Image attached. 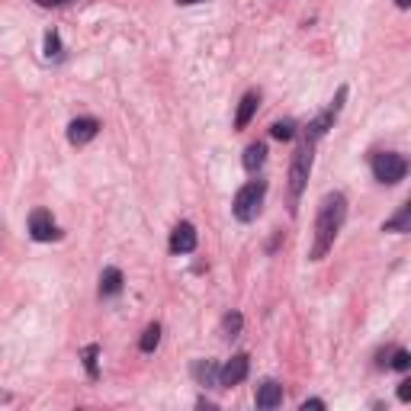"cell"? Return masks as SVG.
<instances>
[{
    "instance_id": "1",
    "label": "cell",
    "mask_w": 411,
    "mask_h": 411,
    "mask_svg": "<svg viewBox=\"0 0 411 411\" xmlns=\"http://www.w3.org/2000/svg\"><path fill=\"white\" fill-rule=\"evenodd\" d=\"M347 219V196L344 193H328L318 206V216H315V241L309 251V260H322L328 251L334 247V238L344 228Z\"/></svg>"
},
{
    "instance_id": "2",
    "label": "cell",
    "mask_w": 411,
    "mask_h": 411,
    "mask_svg": "<svg viewBox=\"0 0 411 411\" xmlns=\"http://www.w3.org/2000/svg\"><path fill=\"white\" fill-rule=\"evenodd\" d=\"M315 138L305 135L302 142H299V148H296L293 155V164H289V212H296V206H299V196H302L305 190V180H309V174H312V164H315Z\"/></svg>"
},
{
    "instance_id": "3",
    "label": "cell",
    "mask_w": 411,
    "mask_h": 411,
    "mask_svg": "<svg viewBox=\"0 0 411 411\" xmlns=\"http://www.w3.org/2000/svg\"><path fill=\"white\" fill-rule=\"evenodd\" d=\"M267 196V180H251L235 193V203H232V212H235L238 222H254L260 216V206H264Z\"/></svg>"
},
{
    "instance_id": "4",
    "label": "cell",
    "mask_w": 411,
    "mask_h": 411,
    "mask_svg": "<svg viewBox=\"0 0 411 411\" xmlns=\"http://www.w3.org/2000/svg\"><path fill=\"white\" fill-rule=\"evenodd\" d=\"M405 174H408V161L401 155H395V151H379V155L373 157V177L379 180V184H399V180H405Z\"/></svg>"
},
{
    "instance_id": "5",
    "label": "cell",
    "mask_w": 411,
    "mask_h": 411,
    "mask_svg": "<svg viewBox=\"0 0 411 411\" xmlns=\"http://www.w3.org/2000/svg\"><path fill=\"white\" fill-rule=\"evenodd\" d=\"M247 373H251V357L235 353L225 366H219V386H238V382L247 379Z\"/></svg>"
},
{
    "instance_id": "6",
    "label": "cell",
    "mask_w": 411,
    "mask_h": 411,
    "mask_svg": "<svg viewBox=\"0 0 411 411\" xmlns=\"http://www.w3.org/2000/svg\"><path fill=\"white\" fill-rule=\"evenodd\" d=\"M30 235H32V241H55L61 235L49 209H36L30 216Z\"/></svg>"
},
{
    "instance_id": "7",
    "label": "cell",
    "mask_w": 411,
    "mask_h": 411,
    "mask_svg": "<svg viewBox=\"0 0 411 411\" xmlns=\"http://www.w3.org/2000/svg\"><path fill=\"white\" fill-rule=\"evenodd\" d=\"M97 132H100V122L93 116H80V119H74L68 126V142L71 145H87V142H93L97 138Z\"/></svg>"
},
{
    "instance_id": "8",
    "label": "cell",
    "mask_w": 411,
    "mask_h": 411,
    "mask_svg": "<svg viewBox=\"0 0 411 411\" xmlns=\"http://www.w3.org/2000/svg\"><path fill=\"white\" fill-rule=\"evenodd\" d=\"M170 251L174 254H190L196 251V228L190 222H180V225L170 232Z\"/></svg>"
},
{
    "instance_id": "9",
    "label": "cell",
    "mask_w": 411,
    "mask_h": 411,
    "mask_svg": "<svg viewBox=\"0 0 411 411\" xmlns=\"http://www.w3.org/2000/svg\"><path fill=\"white\" fill-rule=\"evenodd\" d=\"M257 408H276V405H283V386L276 379H264L260 386H257Z\"/></svg>"
},
{
    "instance_id": "10",
    "label": "cell",
    "mask_w": 411,
    "mask_h": 411,
    "mask_svg": "<svg viewBox=\"0 0 411 411\" xmlns=\"http://www.w3.org/2000/svg\"><path fill=\"white\" fill-rule=\"evenodd\" d=\"M257 107H260V93L257 90H247L241 103H238V113H235V129H247L251 126V119H254Z\"/></svg>"
},
{
    "instance_id": "11",
    "label": "cell",
    "mask_w": 411,
    "mask_h": 411,
    "mask_svg": "<svg viewBox=\"0 0 411 411\" xmlns=\"http://www.w3.org/2000/svg\"><path fill=\"white\" fill-rule=\"evenodd\" d=\"M193 376L199 386H206V389H216L219 386V363L216 360H196L193 363Z\"/></svg>"
},
{
    "instance_id": "12",
    "label": "cell",
    "mask_w": 411,
    "mask_h": 411,
    "mask_svg": "<svg viewBox=\"0 0 411 411\" xmlns=\"http://www.w3.org/2000/svg\"><path fill=\"white\" fill-rule=\"evenodd\" d=\"M122 293V270L119 267H107L100 274V296H119Z\"/></svg>"
},
{
    "instance_id": "13",
    "label": "cell",
    "mask_w": 411,
    "mask_h": 411,
    "mask_svg": "<svg viewBox=\"0 0 411 411\" xmlns=\"http://www.w3.org/2000/svg\"><path fill=\"white\" fill-rule=\"evenodd\" d=\"M264 161H267V145L264 142H254V145L245 148V170L254 174L257 167H264Z\"/></svg>"
},
{
    "instance_id": "14",
    "label": "cell",
    "mask_w": 411,
    "mask_h": 411,
    "mask_svg": "<svg viewBox=\"0 0 411 411\" xmlns=\"http://www.w3.org/2000/svg\"><path fill=\"white\" fill-rule=\"evenodd\" d=\"M382 232H411V206H401L399 216L389 219V222L382 225Z\"/></svg>"
},
{
    "instance_id": "15",
    "label": "cell",
    "mask_w": 411,
    "mask_h": 411,
    "mask_svg": "<svg viewBox=\"0 0 411 411\" xmlns=\"http://www.w3.org/2000/svg\"><path fill=\"white\" fill-rule=\"evenodd\" d=\"M100 347L97 344H87L84 347V370H87V376L90 379H100Z\"/></svg>"
},
{
    "instance_id": "16",
    "label": "cell",
    "mask_w": 411,
    "mask_h": 411,
    "mask_svg": "<svg viewBox=\"0 0 411 411\" xmlns=\"http://www.w3.org/2000/svg\"><path fill=\"white\" fill-rule=\"evenodd\" d=\"M157 344H161V324H148L145 334H142V341H138V347H142V353H151L157 351Z\"/></svg>"
},
{
    "instance_id": "17",
    "label": "cell",
    "mask_w": 411,
    "mask_h": 411,
    "mask_svg": "<svg viewBox=\"0 0 411 411\" xmlns=\"http://www.w3.org/2000/svg\"><path fill=\"white\" fill-rule=\"evenodd\" d=\"M241 324H245L241 312H228L225 318H222V337H238V334H241Z\"/></svg>"
},
{
    "instance_id": "18",
    "label": "cell",
    "mask_w": 411,
    "mask_h": 411,
    "mask_svg": "<svg viewBox=\"0 0 411 411\" xmlns=\"http://www.w3.org/2000/svg\"><path fill=\"white\" fill-rule=\"evenodd\" d=\"M270 135H274L276 142H289V138L296 135V126L289 122V119H283V122H274V126H270Z\"/></svg>"
},
{
    "instance_id": "19",
    "label": "cell",
    "mask_w": 411,
    "mask_h": 411,
    "mask_svg": "<svg viewBox=\"0 0 411 411\" xmlns=\"http://www.w3.org/2000/svg\"><path fill=\"white\" fill-rule=\"evenodd\" d=\"M45 55L49 58H61V36L55 30L45 32Z\"/></svg>"
},
{
    "instance_id": "20",
    "label": "cell",
    "mask_w": 411,
    "mask_h": 411,
    "mask_svg": "<svg viewBox=\"0 0 411 411\" xmlns=\"http://www.w3.org/2000/svg\"><path fill=\"white\" fill-rule=\"evenodd\" d=\"M392 370H399V373H408V366H411V353L408 351H395L392 353V363H389Z\"/></svg>"
},
{
    "instance_id": "21",
    "label": "cell",
    "mask_w": 411,
    "mask_h": 411,
    "mask_svg": "<svg viewBox=\"0 0 411 411\" xmlns=\"http://www.w3.org/2000/svg\"><path fill=\"white\" fill-rule=\"evenodd\" d=\"M399 399L401 401H411V379H401L399 382Z\"/></svg>"
},
{
    "instance_id": "22",
    "label": "cell",
    "mask_w": 411,
    "mask_h": 411,
    "mask_svg": "<svg viewBox=\"0 0 411 411\" xmlns=\"http://www.w3.org/2000/svg\"><path fill=\"white\" fill-rule=\"evenodd\" d=\"M309 408L322 411V408H324V401H322V399H305V401H302V411H309Z\"/></svg>"
},
{
    "instance_id": "23",
    "label": "cell",
    "mask_w": 411,
    "mask_h": 411,
    "mask_svg": "<svg viewBox=\"0 0 411 411\" xmlns=\"http://www.w3.org/2000/svg\"><path fill=\"white\" fill-rule=\"evenodd\" d=\"M39 7H61V3H68V0H36Z\"/></svg>"
},
{
    "instance_id": "24",
    "label": "cell",
    "mask_w": 411,
    "mask_h": 411,
    "mask_svg": "<svg viewBox=\"0 0 411 411\" xmlns=\"http://www.w3.org/2000/svg\"><path fill=\"white\" fill-rule=\"evenodd\" d=\"M395 7H399V10H408V7H411V0H395Z\"/></svg>"
},
{
    "instance_id": "25",
    "label": "cell",
    "mask_w": 411,
    "mask_h": 411,
    "mask_svg": "<svg viewBox=\"0 0 411 411\" xmlns=\"http://www.w3.org/2000/svg\"><path fill=\"white\" fill-rule=\"evenodd\" d=\"M7 401H13L10 392H0V405H7Z\"/></svg>"
},
{
    "instance_id": "26",
    "label": "cell",
    "mask_w": 411,
    "mask_h": 411,
    "mask_svg": "<svg viewBox=\"0 0 411 411\" xmlns=\"http://www.w3.org/2000/svg\"><path fill=\"white\" fill-rule=\"evenodd\" d=\"M177 3H184V7H190V3H203V0H177Z\"/></svg>"
}]
</instances>
